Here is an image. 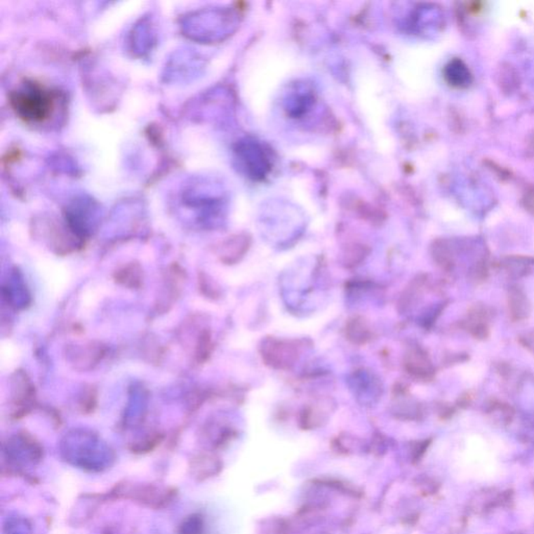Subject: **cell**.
Masks as SVG:
<instances>
[{
  "label": "cell",
  "instance_id": "6da1fadb",
  "mask_svg": "<svg viewBox=\"0 0 534 534\" xmlns=\"http://www.w3.org/2000/svg\"><path fill=\"white\" fill-rule=\"evenodd\" d=\"M55 91L37 81H25L11 93L10 104L19 118L31 124H43L57 106Z\"/></svg>",
  "mask_w": 534,
  "mask_h": 534
},
{
  "label": "cell",
  "instance_id": "7a4b0ae2",
  "mask_svg": "<svg viewBox=\"0 0 534 534\" xmlns=\"http://www.w3.org/2000/svg\"><path fill=\"white\" fill-rule=\"evenodd\" d=\"M14 390L13 400H14L15 406L17 407V411L15 413L16 417H19V415H25L33 403L35 399V389L25 373L17 372Z\"/></svg>",
  "mask_w": 534,
  "mask_h": 534
},
{
  "label": "cell",
  "instance_id": "3957f363",
  "mask_svg": "<svg viewBox=\"0 0 534 534\" xmlns=\"http://www.w3.org/2000/svg\"><path fill=\"white\" fill-rule=\"evenodd\" d=\"M465 329L477 340H486L490 336V326L486 308L475 306L471 309L465 321Z\"/></svg>",
  "mask_w": 534,
  "mask_h": 534
},
{
  "label": "cell",
  "instance_id": "277c9868",
  "mask_svg": "<svg viewBox=\"0 0 534 534\" xmlns=\"http://www.w3.org/2000/svg\"><path fill=\"white\" fill-rule=\"evenodd\" d=\"M243 160L248 163V171L254 178H263L268 169V162L265 152L256 145H248L244 147Z\"/></svg>",
  "mask_w": 534,
  "mask_h": 534
},
{
  "label": "cell",
  "instance_id": "5b68a950",
  "mask_svg": "<svg viewBox=\"0 0 534 534\" xmlns=\"http://www.w3.org/2000/svg\"><path fill=\"white\" fill-rule=\"evenodd\" d=\"M508 309H509L510 317L514 321L526 319L530 314V303L521 289H510L508 293Z\"/></svg>",
  "mask_w": 534,
  "mask_h": 534
},
{
  "label": "cell",
  "instance_id": "8992f818",
  "mask_svg": "<svg viewBox=\"0 0 534 534\" xmlns=\"http://www.w3.org/2000/svg\"><path fill=\"white\" fill-rule=\"evenodd\" d=\"M116 283L128 287V288H139L142 285L143 272L140 265L136 262L128 263L124 267L116 270L114 274Z\"/></svg>",
  "mask_w": 534,
  "mask_h": 534
},
{
  "label": "cell",
  "instance_id": "52a82bcc",
  "mask_svg": "<svg viewBox=\"0 0 534 534\" xmlns=\"http://www.w3.org/2000/svg\"><path fill=\"white\" fill-rule=\"evenodd\" d=\"M96 406V392L94 389H89L87 394H85L83 399V403H81V407H83V411L85 413H91L93 411L94 407Z\"/></svg>",
  "mask_w": 534,
  "mask_h": 534
},
{
  "label": "cell",
  "instance_id": "ba28073f",
  "mask_svg": "<svg viewBox=\"0 0 534 534\" xmlns=\"http://www.w3.org/2000/svg\"><path fill=\"white\" fill-rule=\"evenodd\" d=\"M519 342L525 347L529 349L534 355V333L525 334V335L519 338Z\"/></svg>",
  "mask_w": 534,
  "mask_h": 534
}]
</instances>
